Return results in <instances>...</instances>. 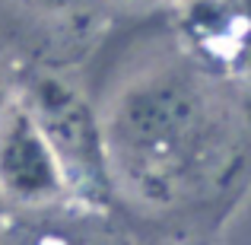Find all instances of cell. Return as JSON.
<instances>
[{
    "instance_id": "obj_2",
    "label": "cell",
    "mask_w": 251,
    "mask_h": 245,
    "mask_svg": "<svg viewBox=\"0 0 251 245\" xmlns=\"http://www.w3.org/2000/svg\"><path fill=\"white\" fill-rule=\"evenodd\" d=\"M0 194L29 207L67 194L57 160L29 109L10 111L0 128Z\"/></svg>"
},
{
    "instance_id": "obj_6",
    "label": "cell",
    "mask_w": 251,
    "mask_h": 245,
    "mask_svg": "<svg viewBox=\"0 0 251 245\" xmlns=\"http://www.w3.org/2000/svg\"><path fill=\"white\" fill-rule=\"evenodd\" d=\"M0 245H3V242H0Z\"/></svg>"
},
{
    "instance_id": "obj_4",
    "label": "cell",
    "mask_w": 251,
    "mask_h": 245,
    "mask_svg": "<svg viewBox=\"0 0 251 245\" xmlns=\"http://www.w3.org/2000/svg\"><path fill=\"white\" fill-rule=\"evenodd\" d=\"M3 111H6V86L0 83V118H3Z\"/></svg>"
},
{
    "instance_id": "obj_5",
    "label": "cell",
    "mask_w": 251,
    "mask_h": 245,
    "mask_svg": "<svg viewBox=\"0 0 251 245\" xmlns=\"http://www.w3.org/2000/svg\"><path fill=\"white\" fill-rule=\"evenodd\" d=\"M35 3H42V6H64V3H70V0H35Z\"/></svg>"
},
{
    "instance_id": "obj_3",
    "label": "cell",
    "mask_w": 251,
    "mask_h": 245,
    "mask_svg": "<svg viewBox=\"0 0 251 245\" xmlns=\"http://www.w3.org/2000/svg\"><path fill=\"white\" fill-rule=\"evenodd\" d=\"M35 245H86V242H80L76 236H70V233H54V229H51V233L38 236Z\"/></svg>"
},
{
    "instance_id": "obj_1",
    "label": "cell",
    "mask_w": 251,
    "mask_h": 245,
    "mask_svg": "<svg viewBox=\"0 0 251 245\" xmlns=\"http://www.w3.org/2000/svg\"><path fill=\"white\" fill-rule=\"evenodd\" d=\"M29 111L42 128L64 178V191L89 210L108 207L111 165L108 143L89 102L54 77H42L32 86Z\"/></svg>"
}]
</instances>
